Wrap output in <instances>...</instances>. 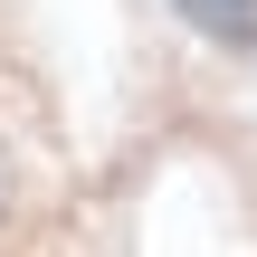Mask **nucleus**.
<instances>
[{
  "instance_id": "obj_1",
  "label": "nucleus",
  "mask_w": 257,
  "mask_h": 257,
  "mask_svg": "<svg viewBox=\"0 0 257 257\" xmlns=\"http://www.w3.org/2000/svg\"><path fill=\"white\" fill-rule=\"evenodd\" d=\"M181 19H200V29L229 38V48H248V38H257V0H181Z\"/></svg>"
},
{
  "instance_id": "obj_2",
  "label": "nucleus",
  "mask_w": 257,
  "mask_h": 257,
  "mask_svg": "<svg viewBox=\"0 0 257 257\" xmlns=\"http://www.w3.org/2000/svg\"><path fill=\"white\" fill-rule=\"evenodd\" d=\"M0 181H10V172H0Z\"/></svg>"
}]
</instances>
